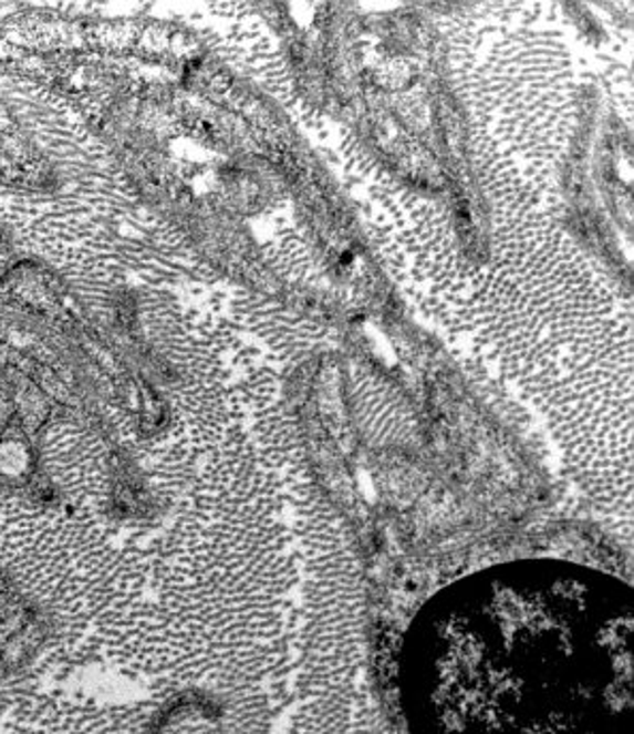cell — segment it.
<instances>
[{
  "label": "cell",
  "instance_id": "1",
  "mask_svg": "<svg viewBox=\"0 0 634 734\" xmlns=\"http://www.w3.org/2000/svg\"><path fill=\"white\" fill-rule=\"evenodd\" d=\"M633 593L564 561H517L440 591L415 619L417 734H633Z\"/></svg>",
  "mask_w": 634,
  "mask_h": 734
}]
</instances>
